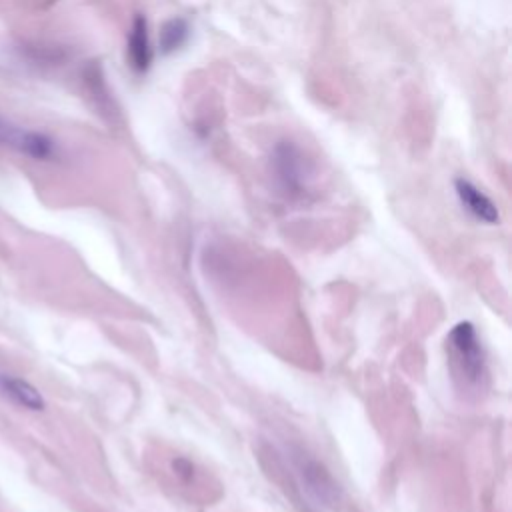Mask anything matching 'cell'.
<instances>
[{"instance_id": "obj_1", "label": "cell", "mask_w": 512, "mask_h": 512, "mask_svg": "<svg viewBox=\"0 0 512 512\" xmlns=\"http://www.w3.org/2000/svg\"><path fill=\"white\" fill-rule=\"evenodd\" d=\"M448 348L456 376L462 378L466 386L478 388L486 378V358L474 324H456L448 336Z\"/></svg>"}, {"instance_id": "obj_2", "label": "cell", "mask_w": 512, "mask_h": 512, "mask_svg": "<svg viewBox=\"0 0 512 512\" xmlns=\"http://www.w3.org/2000/svg\"><path fill=\"white\" fill-rule=\"evenodd\" d=\"M274 172L288 190H300L306 180V162L292 142H280L272 156Z\"/></svg>"}, {"instance_id": "obj_3", "label": "cell", "mask_w": 512, "mask_h": 512, "mask_svg": "<svg viewBox=\"0 0 512 512\" xmlns=\"http://www.w3.org/2000/svg\"><path fill=\"white\" fill-rule=\"evenodd\" d=\"M454 188H456V194H458L460 204H462L476 220L486 222V224H496V222L500 220V214H498L496 204H494L482 190H478L470 180H466V178H456Z\"/></svg>"}, {"instance_id": "obj_4", "label": "cell", "mask_w": 512, "mask_h": 512, "mask_svg": "<svg viewBox=\"0 0 512 512\" xmlns=\"http://www.w3.org/2000/svg\"><path fill=\"white\" fill-rule=\"evenodd\" d=\"M128 62L138 72L144 74L152 64V46L148 36V22L144 16H136L128 36Z\"/></svg>"}, {"instance_id": "obj_5", "label": "cell", "mask_w": 512, "mask_h": 512, "mask_svg": "<svg viewBox=\"0 0 512 512\" xmlns=\"http://www.w3.org/2000/svg\"><path fill=\"white\" fill-rule=\"evenodd\" d=\"M0 386L4 390L6 396H10L16 404L28 408V410H44L46 402L42 398V394L38 392L36 386H32L30 382L16 378V376H2L0 378Z\"/></svg>"}, {"instance_id": "obj_6", "label": "cell", "mask_w": 512, "mask_h": 512, "mask_svg": "<svg viewBox=\"0 0 512 512\" xmlns=\"http://www.w3.org/2000/svg\"><path fill=\"white\" fill-rule=\"evenodd\" d=\"M188 34H190V28L184 18H170L168 22H164L160 30V52L162 54L176 52L188 40Z\"/></svg>"}, {"instance_id": "obj_7", "label": "cell", "mask_w": 512, "mask_h": 512, "mask_svg": "<svg viewBox=\"0 0 512 512\" xmlns=\"http://www.w3.org/2000/svg\"><path fill=\"white\" fill-rule=\"evenodd\" d=\"M8 130H10V122H6L4 118H0V144L4 142V136L8 134Z\"/></svg>"}]
</instances>
